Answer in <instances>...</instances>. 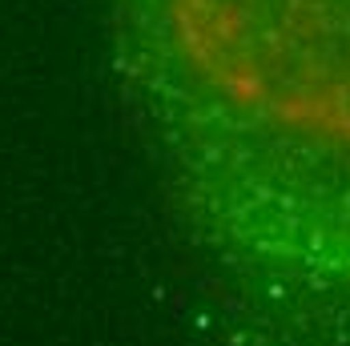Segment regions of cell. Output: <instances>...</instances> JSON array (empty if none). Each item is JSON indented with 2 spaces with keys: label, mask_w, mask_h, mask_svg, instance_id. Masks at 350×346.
<instances>
[{
  "label": "cell",
  "mask_w": 350,
  "mask_h": 346,
  "mask_svg": "<svg viewBox=\"0 0 350 346\" xmlns=\"http://www.w3.org/2000/svg\"><path fill=\"white\" fill-rule=\"evenodd\" d=\"M105 21L198 242L350 334V0H105Z\"/></svg>",
  "instance_id": "1"
}]
</instances>
